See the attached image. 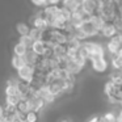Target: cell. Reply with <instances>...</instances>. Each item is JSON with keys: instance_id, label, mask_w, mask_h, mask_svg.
Masks as SVG:
<instances>
[{"instance_id": "1", "label": "cell", "mask_w": 122, "mask_h": 122, "mask_svg": "<svg viewBox=\"0 0 122 122\" xmlns=\"http://www.w3.org/2000/svg\"><path fill=\"white\" fill-rule=\"evenodd\" d=\"M88 62H91L93 71L97 72V74H105L106 70H108V61L102 56H92V58H89Z\"/></svg>"}, {"instance_id": "2", "label": "cell", "mask_w": 122, "mask_h": 122, "mask_svg": "<svg viewBox=\"0 0 122 122\" xmlns=\"http://www.w3.org/2000/svg\"><path fill=\"white\" fill-rule=\"evenodd\" d=\"M33 74H34V67L28 66V64H25L24 67L17 70V76H19L20 81L30 83L33 80Z\"/></svg>"}, {"instance_id": "3", "label": "cell", "mask_w": 122, "mask_h": 122, "mask_svg": "<svg viewBox=\"0 0 122 122\" xmlns=\"http://www.w3.org/2000/svg\"><path fill=\"white\" fill-rule=\"evenodd\" d=\"M97 0H80V11L87 16L96 15Z\"/></svg>"}, {"instance_id": "4", "label": "cell", "mask_w": 122, "mask_h": 122, "mask_svg": "<svg viewBox=\"0 0 122 122\" xmlns=\"http://www.w3.org/2000/svg\"><path fill=\"white\" fill-rule=\"evenodd\" d=\"M29 26L30 28H36V29L41 30V32H43V30H46L47 28H50L47 25V22H46L38 13L34 15V16H32L29 19Z\"/></svg>"}, {"instance_id": "5", "label": "cell", "mask_w": 122, "mask_h": 122, "mask_svg": "<svg viewBox=\"0 0 122 122\" xmlns=\"http://www.w3.org/2000/svg\"><path fill=\"white\" fill-rule=\"evenodd\" d=\"M63 83H64V80L56 79V80H54L53 83H50V84L47 85L50 93H51V95H53L55 98H58V97H61V96H62V88H63Z\"/></svg>"}, {"instance_id": "6", "label": "cell", "mask_w": 122, "mask_h": 122, "mask_svg": "<svg viewBox=\"0 0 122 122\" xmlns=\"http://www.w3.org/2000/svg\"><path fill=\"white\" fill-rule=\"evenodd\" d=\"M98 34L102 36L104 38H108V40H110L113 36H116L117 30H116V28H114L113 22H105V24L102 25V28L100 29Z\"/></svg>"}, {"instance_id": "7", "label": "cell", "mask_w": 122, "mask_h": 122, "mask_svg": "<svg viewBox=\"0 0 122 122\" xmlns=\"http://www.w3.org/2000/svg\"><path fill=\"white\" fill-rule=\"evenodd\" d=\"M80 30H81L83 33H84L85 36H87L88 38H91V37H96V36H98V30L96 29L95 26H93L92 24H91L89 21H84L81 24V26H80Z\"/></svg>"}, {"instance_id": "8", "label": "cell", "mask_w": 122, "mask_h": 122, "mask_svg": "<svg viewBox=\"0 0 122 122\" xmlns=\"http://www.w3.org/2000/svg\"><path fill=\"white\" fill-rule=\"evenodd\" d=\"M61 5L64 7L66 9H68L72 13V12H76L80 9V1L79 0H62Z\"/></svg>"}, {"instance_id": "9", "label": "cell", "mask_w": 122, "mask_h": 122, "mask_svg": "<svg viewBox=\"0 0 122 122\" xmlns=\"http://www.w3.org/2000/svg\"><path fill=\"white\" fill-rule=\"evenodd\" d=\"M22 58H24V61H25V64L34 67L40 56H38V55H36V54L33 53L32 50H26V53L24 54V56H22Z\"/></svg>"}, {"instance_id": "10", "label": "cell", "mask_w": 122, "mask_h": 122, "mask_svg": "<svg viewBox=\"0 0 122 122\" xmlns=\"http://www.w3.org/2000/svg\"><path fill=\"white\" fill-rule=\"evenodd\" d=\"M109 81H110L113 85H116V87L122 88V71H117V70H114V71L110 74V79H109Z\"/></svg>"}, {"instance_id": "11", "label": "cell", "mask_w": 122, "mask_h": 122, "mask_svg": "<svg viewBox=\"0 0 122 122\" xmlns=\"http://www.w3.org/2000/svg\"><path fill=\"white\" fill-rule=\"evenodd\" d=\"M66 70H67V71H68L71 75L76 76V75H79L80 72L83 71V67H81V66H79V64H77L76 62H74V61H68V62H67V67H66Z\"/></svg>"}, {"instance_id": "12", "label": "cell", "mask_w": 122, "mask_h": 122, "mask_svg": "<svg viewBox=\"0 0 122 122\" xmlns=\"http://www.w3.org/2000/svg\"><path fill=\"white\" fill-rule=\"evenodd\" d=\"M45 47H46L45 42H42V41H34L33 45H32V47H30V50H32L36 55L42 56L43 55V51H45Z\"/></svg>"}, {"instance_id": "13", "label": "cell", "mask_w": 122, "mask_h": 122, "mask_svg": "<svg viewBox=\"0 0 122 122\" xmlns=\"http://www.w3.org/2000/svg\"><path fill=\"white\" fill-rule=\"evenodd\" d=\"M88 21H89L91 24H92L93 26L98 30V32H100V29L102 28V25L105 24V22H104V20L101 19L98 15H92V16H89V17H88Z\"/></svg>"}, {"instance_id": "14", "label": "cell", "mask_w": 122, "mask_h": 122, "mask_svg": "<svg viewBox=\"0 0 122 122\" xmlns=\"http://www.w3.org/2000/svg\"><path fill=\"white\" fill-rule=\"evenodd\" d=\"M16 32L19 33L20 37H22V36H28L29 32H30L29 24H26V22H19V24L16 25Z\"/></svg>"}, {"instance_id": "15", "label": "cell", "mask_w": 122, "mask_h": 122, "mask_svg": "<svg viewBox=\"0 0 122 122\" xmlns=\"http://www.w3.org/2000/svg\"><path fill=\"white\" fill-rule=\"evenodd\" d=\"M11 66H12V68L13 70H20L21 67H24L25 66V61H24V58L22 56H16V55H13L12 56V59H11Z\"/></svg>"}, {"instance_id": "16", "label": "cell", "mask_w": 122, "mask_h": 122, "mask_svg": "<svg viewBox=\"0 0 122 122\" xmlns=\"http://www.w3.org/2000/svg\"><path fill=\"white\" fill-rule=\"evenodd\" d=\"M117 88H118V87L113 85L110 81H106L105 84H104V93L106 95V97H109V96H113L114 93H116Z\"/></svg>"}, {"instance_id": "17", "label": "cell", "mask_w": 122, "mask_h": 122, "mask_svg": "<svg viewBox=\"0 0 122 122\" xmlns=\"http://www.w3.org/2000/svg\"><path fill=\"white\" fill-rule=\"evenodd\" d=\"M119 47H121V46L116 45V43L112 42V41H108V42H106V45H105V51H108V53L113 56V55H116V53L118 51Z\"/></svg>"}, {"instance_id": "18", "label": "cell", "mask_w": 122, "mask_h": 122, "mask_svg": "<svg viewBox=\"0 0 122 122\" xmlns=\"http://www.w3.org/2000/svg\"><path fill=\"white\" fill-rule=\"evenodd\" d=\"M26 53V47L21 45V43H15L13 45V55L16 56H24V54Z\"/></svg>"}, {"instance_id": "19", "label": "cell", "mask_w": 122, "mask_h": 122, "mask_svg": "<svg viewBox=\"0 0 122 122\" xmlns=\"http://www.w3.org/2000/svg\"><path fill=\"white\" fill-rule=\"evenodd\" d=\"M54 56H66V46L63 45H54L53 46Z\"/></svg>"}, {"instance_id": "20", "label": "cell", "mask_w": 122, "mask_h": 122, "mask_svg": "<svg viewBox=\"0 0 122 122\" xmlns=\"http://www.w3.org/2000/svg\"><path fill=\"white\" fill-rule=\"evenodd\" d=\"M19 43H21L24 47H26V50H30V47L33 45V41L29 36H22V37L19 38Z\"/></svg>"}, {"instance_id": "21", "label": "cell", "mask_w": 122, "mask_h": 122, "mask_svg": "<svg viewBox=\"0 0 122 122\" xmlns=\"http://www.w3.org/2000/svg\"><path fill=\"white\" fill-rule=\"evenodd\" d=\"M29 36L30 38H32V41L34 42V41H41V37H42V32L38 29H36V28H30V32H29Z\"/></svg>"}, {"instance_id": "22", "label": "cell", "mask_w": 122, "mask_h": 122, "mask_svg": "<svg viewBox=\"0 0 122 122\" xmlns=\"http://www.w3.org/2000/svg\"><path fill=\"white\" fill-rule=\"evenodd\" d=\"M25 121L26 122H40V114L36 112H28L25 114Z\"/></svg>"}, {"instance_id": "23", "label": "cell", "mask_w": 122, "mask_h": 122, "mask_svg": "<svg viewBox=\"0 0 122 122\" xmlns=\"http://www.w3.org/2000/svg\"><path fill=\"white\" fill-rule=\"evenodd\" d=\"M4 93H5V96H19V92H17L16 85H5V88H4Z\"/></svg>"}, {"instance_id": "24", "label": "cell", "mask_w": 122, "mask_h": 122, "mask_svg": "<svg viewBox=\"0 0 122 122\" xmlns=\"http://www.w3.org/2000/svg\"><path fill=\"white\" fill-rule=\"evenodd\" d=\"M112 64H113L114 70H117V71H122V58H118V56L113 55L112 56Z\"/></svg>"}, {"instance_id": "25", "label": "cell", "mask_w": 122, "mask_h": 122, "mask_svg": "<svg viewBox=\"0 0 122 122\" xmlns=\"http://www.w3.org/2000/svg\"><path fill=\"white\" fill-rule=\"evenodd\" d=\"M20 100H21V98H20L19 96H5V105L16 106Z\"/></svg>"}, {"instance_id": "26", "label": "cell", "mask_w": 122, "mask_h": 122, "mask_svg": "<svg viewBox=\"0 0 122 122\" xmlns=\"http://www.w3.org/2000/svg\"><path fill=\"white\" fill-rule=\"evenodd\" d=\"M101 118H102V122H117V116L114 113H112V112L105 113Z\"/></svg>"}, {"instance_id": "27", "label": "cell", "mask_w": 122, "mask_h": 122, "mask_svg": "<svg viewBox=\"0 0 122 122\" xmlns=\"http://www.w3.org/2000/svg\"><path fill=\"white\" fill-rule=\"evenodd\" d=\"M113 25H114V28H116L117 33H122V19L121 17H117L113 21Z\"/></svg>"}, {"instance_id": "28", "label": "cell", "mask_w": 122, "mask_h": 122, "mask_svg": "<svg viewBox=\"0 0 122 122\" xmlns=\"http://www.w3.org/2000/svg\"><path fill=\"white\" fill-rule=\"evenodd\" d=\"M30 3L36 7H40V8H45L47 5V0H30Z\"/></svg>"}, {"instance_id": "29", "label": "cell", "mask_w": 122, "mask_h": 122, "mask_svg": "<svg viewBox=\"0 0 122 122\" xmlns=\"http://www.w3.org/2000/svg\"><path fill=\"white\" fill-rule=\"evenodd\" d=\"M113 97L116 98V101L117 102H121L122 101V88H117V91H116V93L113 95Z\"/></svg>"}, {"instance_id": "30", "label": "cell", "mask_w": 122, "mask_h": 122, "mask_svg": "<svg viewBox=\"0 0 122 122\" xmlns=\"http://www.w3.org/2000/svg\"><path fill=\"white\" fill-rule=\"evenodd\" d=\"M62 0H47V5H61Z\"/></svg>"}, {"instance_id": "31", "label": "cell", "mask_w": 122, "mask_h": 122, "mask_svg": "<svg viewBox=\"0 0 122 122\" xmlns=\"http://www.w3.org/2000/svg\"><path fill=\"white\" fill-rule=\"evenodd\" d=\"M88 122H101V117L100 116H93L88 119Z\"/></svg>"}, {"instance_id": "32", "label": "cell", "mask_w": 122, "mask_h": 122, "mask_svg": "<svg viewBox=\"0 0 122 122\" xmlns=\"http://www.w3.org/2000/svg\"><path fill=\"white\" fill-rule=\"evenodd\" d=\"M113 4L117 7V8H118V7L122 5V0H113Z\"/></svg>"}, {"instance_id": "33", "label": "cell", "mask_w": 122, "mask_h": 122, "mask_svg": "<svg viewBox=\"0 0 122 122\" xmlns=\"http://www.w3.org/2000/svg\"><path fill=\"white\" fill-rule=\"evenodd\" d=\"M116 56H118V58H122V46L118 49V51L116 53Z\"/></svg>"}, {"instance_id": "34", "label": "cell", "mask_w": 122, "mask_h": 122, "mask_svg": "<svg viewBox=\"0 0 122 122\" xmlns=\"http://www.w3.org/2000/svg\"><path fill=\"white\" fill-rule=\"evenodd\" d=\"M117 122H122V110L119 112L118 117H117Z\"/></svg>"}, {"instance_id": "35", "label": "cell", "mask_w": 122, "mask_h": 122, "mask_svg": "<svg viewBox=\"0 0 122 122\" xmlns=\"http://www.w3.org/2000/svg\"><path fill=\"white\" fill-rule=\"evenodd\" d=\"M117 9H118V17H121V19H122V5L118 7Z\"/></svg>"}, {"instance_id": "36", "label": "cell", "mask_w": 122, "mask_h": 122, "mask_svg": "<svg viewBox=\"0 0 122 122\" xmlns=\"http://www.w3.org/2000/svg\"><path fill=\"white\" fill-rule=\"evenodd\" d=\"M4 116V108L1 105H0V118H1V117Z\"/></svg>"}, {"instance_id": "37", "label": "cell", "mask_w": 122, "mask_h": 122, "mask_svg": "<svg viewBox=\"0 0 122 122\" xmlns=\"http://www.w3.org/2000/svg\"><path fill=\"white\" fill-rule=\"evenodd\" d=\"M61 122H70V119H62Z\"/></svg>"}, {"instance_id": "38", "label": "cell", "mask_w": 122, "mask_h": 122, "mask_svg": "<svg viewBox=\"0 0 122 122\" xmlns=\"http://www.w3.org/2000/svg\"><path fill=\"white\" fill-rule=\"evenodd\" d=\"M20 122H26V121H25V119H24V121H20Z\"/></svg>"}, {"instance_id": "39", "label": "cell", "mask_w": 122, "mask_h": 122, "mask_svg": "<svg viewBox=\"0 0 122 122\" xmlns=\"http://www.w3.org/2000/svg\"><path fill=\"white\" fill-rule=\"evenodd\" d=\"M79 1H80V0H79Z\"/></svg>"}]
</instances>
